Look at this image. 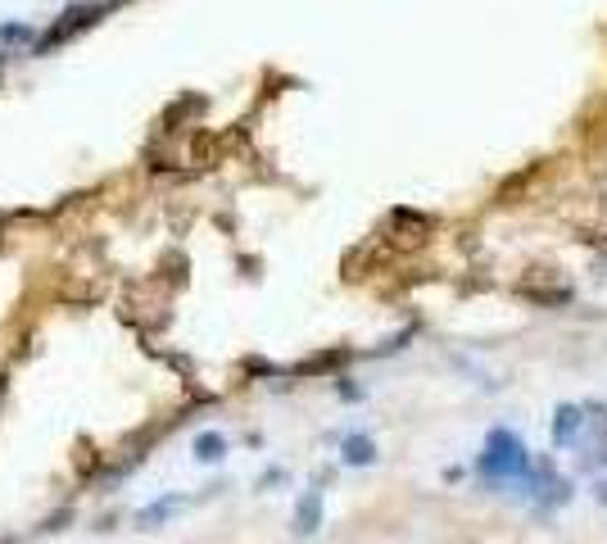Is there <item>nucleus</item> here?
Segmentation results:
<instances>
[{
  "label": "nucleus",
  "mask_w": 607,
  "mask_h": 544,
  "mask_svg": "<svg viewBox=\"0 0 607 544\" xmlns=\"http://www.w3.org/2000/svg\"><path fill=\"white\" fill-rule=\"evenodd\" d=\"M476 472L485 476V481H494V486L517 481L521 472H530V449H526V440H521L517 431H508V427L490 431V440H485V449H481V458H476Z\"/></svg>",
  "instance_id": "1"
},
{
  "label": "nucleus",
  "mask_w": 607,
  "mask_h": 544,
  "mask_svg": "<svg viewBox=\"0 0 607 544\" xmlns=\"http://www.w3.org/2000/svg\"><path fill=\"white\" fill-rule=\"evenodd\" d=\"M186 504H190L186 495H164V499H155V504H146V508L137 513V526H141V531H159V526L173 522Z\"/></svg>",
  "instance_id": "2"
},
{
  "label": "nucleus",
  "mask_w": 607,
  "mask_h": 544,
  "mask_svg": "<svg viewBox=\"0 0 607 544\" xmlns=\"http://www.w3.org/2000/svg\"><path fill=\"white\" fill-rule=\"evenodd\" d=\"M580 427H585V408L580 404H558V413H553V445L558 449L576 445Z\"/></svg>",
  "instance_id": "3"
},
{
  "label": "nucleus",
  "mask_w": 607,
  "mask_h": 544,
  "mask_svg": "<svg viewBox=\"0 0 607 544\" xmlns=\"http://www.w3.org/2000/svg\"><path fill=\"white\" fill-rule=\"evenodd\" d=\"M390 232H394V241H399V245H422V241H426V232H431V223H426L422 214H413V209H394Z\"/></svg>",
  "instance_id": "4"
},
{
  "label": "nucleus",
  "mask_w": 607,
  "mask_h": 544,
  "mask_svg": "<svg viewBox=\"0 0 607 544\" xmlns=\"http://www.w3.org/2000/svg\"><path fill=\"white\" fill-rule=\"evenodd\" d=\"M322 531V490H304L295 504V535H317Z\"/></svg>",
  "instance_id": "5"
},
{
  "label": "nucleus",
  "mask_w": 607,
  "mask_h": 544,
  "mask_svg": "<svg viewBox=\"0 0 607 544\" xmlns=\"http://www.w3.org/2000/svg\"><path fill=\"white\" fill-rule=\"evenodd\" d=\"M341 458H345L350 467H372V463H376V440L363 436V431H350V436L341 440Z\"/></svg>",
  "instance_id": "6"
},
{
  "label": "nucleus",
  "mask_w": 607,
  "mask_h": 544,
  "mask_svg": "<svg viewBox=\"0 0 607 544\" xmlns=\"http://www.w3.org/2000/svg\"><path fill=\"white\" fill-rule=\"evenodd\" d=\"M190 454H195L199 463H223V458H227V436H223V431H199L195 445H190Z\"/></svg>",
  "instance_id": "7"
},
{
  "label": "nucleus",
  "mask_w": 607,
  "mask_h": 544,
  "mask_svg": "<svg viewBox=\"0 0 607 544\" xmlns=\"http://www.w3.org/2000/svg\"><path fill=\"white\" fill-rule=\"evenodd\" d=\"M517 291H521L526 300H535V304H567V300H571V286H562V282H558V286H535V282H521Z\"/></svg>",
  "instance_id": "8"
},
{
  "label": "nucleus",
  "mask_w": 607,
  "mask_h": 544,
  "mask_svg": "<svg viewBox=\"0 0 607 544\" xmlns=\"http://www.w3.org/2000/svg\"><path fill=\"white\" fill-rule=\"evenodd\" d=\"M594 499L607 508V476H598V481H594Z\"/></svg>",
  "instance_id": "9"
}]
</instances>
